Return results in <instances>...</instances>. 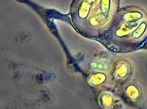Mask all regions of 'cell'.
Instances as JSON below:
<instances>
[{
  "label": "cell",
  "mask_w": 147,
  "mask_h": 109,
  "mask_svg": "<svg viewBox=\"0 0 147 109\" xmlns=\"http://www.w3.org/2000/svg\"><path fill=\"white\" fill-rule=\"evenodd\" d=\"M113 0H78L75 14L82 19L90 16L93 24H102L109 20L113 10Z\"/></svg>",
  "instance_id": "obj_1"
},
{
  "label": "cell",
  "mask_w": 147,
  "mask_h": 109,
  "mask_svg": "<svg viewBox=\"0 0 147 109\" xmlns=\"http://www.w3.org/2000/svg\"><path fill=\"white\" fill-rule=\"evenodd\" d=\"M94 67H96L97 69H99V70H106L107 69V65L102 64L101 62H98V63H95Z\"/></svg>",
  "instance_id": "obj_2"
}]
</instances>
